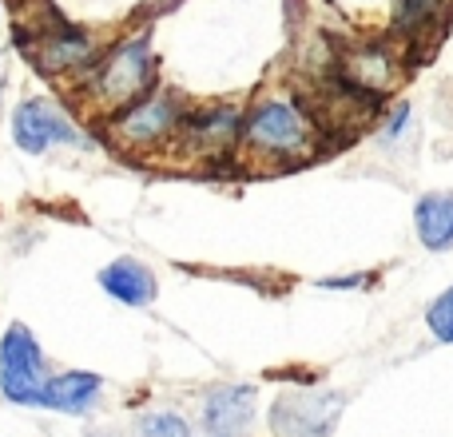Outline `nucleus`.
<instances>
[{"mask_svg":"<svg viewBox=\"0 0 453 437\" xmlns=\"http://www.w3.org/2000/svg\"><path fill=\"white\" fill-rule=\"evenodd\" d=\"M44 350L24 322H12L0 338V390L16 406H44Z\"/></svg>","mask_w":453,"mask_h":437,"instance_id":"f257e3e1","label":"nucleus"},{"mask_svg":"<svg viewBox=\"0 0 453 437\" xmlns=\"http://www.w3.org/2000/svg\"><path fill=\"white\" fill-rule=\"evenodd\" d=\"M342 418V394L334 390H290L271 406L274 437H330Z\"/></svg>","mask_w":453,"mask_h":437,"instance_id":"f03ea898","label":"nucleus"},{"mask_svg":"<svg viewBox=\"0 0 453 437\" xmlns=\"http://www.w3.org/2000/svg\"><path fill=\"white\" fill-rule=\"evenodd\" d=\"M151 76H156V64H151L148 44L127 40L104 60L100 76H96V92L111 96V100H135V96H143L151 88Z\"/></svg>","mask_w":453,"mask_h":437,"instance_id":"7ed1b4c3","label":"nucleus"},{"mask_svg":"<svg viewBox=\"0 0 453 437\" xmlns=\"http://www.w3.org/2000/svg\"><path fill=\"white\" fill-rule=\"evenodd\" d=\"M255 386H215L203 398V414H199V426H203L207 437H247L250 422H255Z\"/></svg>","mask_w":453,"mask_h":437,"instance_id":"20e7f679","label":"nucleus"},{"mask_svg":"<svg viewBox=\"0 0 453 437\" xmlns=\"http://www.w3.org/2000/svg\"><path fill=\"white\" fill-rule=\"evenodd\" d=\"M247 135L266 151H298L306 148V116L287 100H263L247 119Z\"/></svg>","mask_w":453,"mask_h":437,"instance_id":"39448f33","label":"nucleus"},{"mask_svg":"<svg viewBox=\"0 0 453 437\" xmlns=\"http://www.w3.org/2000/svg\"><path fill=\"white\" fill-rule=\"evenodd\" d=\"M12 140L20 143V151H44L52 143H76V127L60 116V108L48 100H24L12 111Z\"/></svg>","mask_w":453,"mask_h":437,"instance_id":"423d86ee","label":"nucleus"},{"mask_svg":"<svg viewBox=\"0 0 453 437\" xmlns=\"http://www.w3.org/2000/svg\"><path fill=\"white\" fill-rule=\"evenodd\" d=\"M100 287L108 290L111 298H119L124 306H151L159 295V282H156V274H151V266L140 263V258H132V255H124V258L104 266Z\"/></svg>","mask_w":453,"mask_h":437,"instance_id":"0eeeda50","label":"nucleus"},{"mask_svg":"<svg viewBox=\"0 0 453 437\" xmlns=\"http://www.w3.org/2000/svg\"><path fill=\"white\" fill-rule=\"evenodd\" d=\"M100 394H104L100 374L68 370V374H52L44 382V406L56 410V414L84 418V414H92V406L100 402Z\"/></svg>","mask_w":453,"mask_h":437,"instance_id":"6e6552de","label":"nucleus"},{"mask_svg":"<svg viewBox=\"0 0 453 437\" xmlns=\"http://www.w3.org/2000/svg\"><path fill=\"white\" fill-rule=\"evenodd\" d=\"M418 239L426 250H449L453 247V191H430L414 207Z\"/></svg>","mask_w":453,"mask_h":437,"instance_id":"1a4fd4ad","label":"nucleus"},{"mask_svg":"<svg viewBox=\"0 0 453 437\" xmlns=\"http://www.w3.org/2000/svg\"><path fill=\"white\" fill-rule=\"evenodd\" d=\"M116 127H119V135L132 143H156L175 127V108H172V100L156 96V100H143V104H135L132 111H124V116L116 119Z\"/></svg>","mask_w":453,"mask_h":437,"instance_id":"9d476101","label":"nucleus"},{"mask_svg":"<svg viewBox=\"0 0 453 437\" xmlns=\"http://www.w3.org/2000/svg\"><path fill=\"white\" fill-rule=\"evenodd\" d=\"M183 124H188L191 140L211 143V151L231 148L234 132H239V119H234V111H207V116H188Z\"/></svg>","mask_w":453,"mask_h":437,"instance_id":"9b49d317","label":"nucleus"},{"mask_svg":"<svg viewBox=\"0 0 453 437\" xmlns=\"http://www.w3.org/2000/svg\"><path fill=\"white\" fill-rule=\"evenodd\" d=\"M84 56H88V36L76 28H60V36H52L44 48H40V64H44L48 72L72 68V64H80Z\"/></svg>","mask_w":453,"mask_h":437,"instance_id":"f8f14e48","label":"nucleus"},{"mask_svg":"<svg viewBox=\"0 0 453 437\" xmlns=\"http://www.w3.org/2000/svg\"><path fill=\"white\" fill-rule=\"evenodd\" d=\"M441 16V0H402L398 16H394V28L402 36H422L426 24H434Z\"/></svg>","mask_w":453,"mask_h":437,"instance_id":"ddd939ff","label":"nucleus"},{"mask_svg":"<svg viewBox=\"0 0 453 437\" xmlns=\"http://www.w3.org/2000/svg\"><path fill=\"white\" fill-rule=\"evenodd\" d=\"M140 437H191V426L175 410H151L140 418Z\"/></svg>","mask_w":453,"mask_h":437,"instance_id":"4468645a","label":"nucleus"},{"mask_svg":"<svg viewBox=\"0 0 453 437\" xmlns=\"http://www.w3.org/2000/svg\"><path fill=\"white\" fill-rule=\"evenodd\" d=\"M426 326L438 342H453V287H446L426 310Z\"/></svg>","mask_w":453,"mask_h":437,"instance_id":"2eb2a0df","label":"nucleus"},{"mask_svg":"<svg viewBox=\"0 0 453 437\" xmlns=\"http://www.w3.org/2000/svg\"><path fill=\"white\" fill-rule=\"evenodd\" d=\"M370 279H374V274H338V279H322L319 287H326V290H354V287H366Z\"/></svg>","mask_w":453,"mask_h":437,"instance_id":"dca6fc26","label":"nucleus"},{"mask_svg":"<svg viewBox=\"0 0 453 437\" xmlns=\"http://www.w3.org/2000/svg\"><path fill=\"white\" fill-rule=\"evenodd\" d=\"M88 437H119V433H111V430H96V433H88Z\"/></svg>","mask_w":453,"mask_h":437,"instance_id":"f3484780","label":"nucleus"},{"mask_svg":"<svg viewBox=\"0 0 453 437\" xmlns=\"http://www.w3.org/2000/svg\"><path fill=\"white\" fill-rule=\"evenodd\" d=\"M0 88H4V68H0Z\"/></svg>","mask_w":453,"mask_h":437,"instance_id":"a211bd4d","label":"nucleus"}]
</instances>
